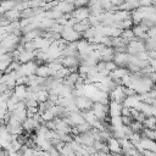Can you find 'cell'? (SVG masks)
<instances>
[{"label": "cell", "instance_id": "7a4b0ae2", "mask_svg": "<svg viewBox=\"0 0 156 156\" xmlns=\"http://www.w3.org/2000/svg\"><path fill=\"white\" fill-rule=\"evenodd\" d=\"M108 95H110V100L117 101V102H122V104H123V101H124L126 98H127L126 91H124V85H122V84L116 85V87L108 93Z\"/></svg>", "mask_w": 156, "mask_h": 156}, {"label": "cell", "instance_id": "8fae6325", "mask_svg": "<svg viewBox=\"0 0 156 156\" xmlns=\"http://www.w3.org/2000/svg\"><path fill=\"white\" fill-rule=\"evenodd\" d=\"M37 76L39 77H50L51 76V72H50V67L48 63H41V65H38V68H37V72H35Z\"/></svg>", "mask_w": 156, "mask_h": 156}, {"label": "cell", "instance_id": "ba28073f", "mask_svg": "<svg viewBox=\"0 0 156 156\" xmlns=\"http://www.w3.org/2000/svg\"><path fill=\"white\" fill-rule=\"evenodd\" d=\"M122 107L123 104L122 102H117V101H110L108 104V115L111 117L113 116H122Z\"/></svg>", "mask_w": 156, "mask_h": 156}, {"label": "cell", "instance_id": "5b68a950", "mask_svg": "<svg viewBox=\"0 0 156 156\" xmlns=\"http://www.w3.org/2000/svg\"><path fill=\"white\" fill-rule=\"evenodd\" d=\"M90 16V9L89 6H79V7H76L74 11L72 12V17H74L77 20V22L79 21H85L88 20Z\"/></svg>", "mask_w": 156, "mask_h": 156}, {"label": "cell", "instance_id": "277c9868", "mask_svg": "<svg viewBox=\"0 0 156 156\" xmlns=\"http://www.w3.org/2000/svg\"><path fill=\"white\" fill-rule=\"evenodd\" d=\"M74 101H76V105L77 107L80 110V111H87V110H91L93 107V99L87 96V95H80V96H77L74 98Z\"/></svg>", "mask_w": 156, "mask_h": 156}, {"label": "cell", "instance_id": "8992f818", "mask_svg": "<svg viewBox=\"0 0 156 156\" xmlns=\"http://www.w3.org/2000/svg\"><path fill=\"white\" fill-rule=\"evenodd\" d=\"M107 146H108L110 154H122V145H121L119 138L112 135L107 140Z\"/></svg>", "mask_w": 156, "mask_h": 156}, {"label": "cell", "instance_id": "6da1fadb", "mask_svg": "<svg viewBox=\"0 0 156 156\" xmlns=\"http://www.w3.org/2000/svg\"><path fill=\"white\" fill-rule=\"evenodd\" d=\"M61 38H63L65 40H67L68 43H71V41H77V40H79L80 38H82V33H79V32H77L73 27H71V26H65V28H63V30H62V33H61Z\"/></svg>", "mask_w": 156, "mask_h": 156}, {"label": "cell", "instance_id": "e0dca14e", "mask_svg": "<svg viewBox=\"0 0 156 156\" xmlns=\"http://www.w3.org/2000/svg\"><path fill=\"white\" fill-rule=\"evenodd\" d=\"M121 117H122V123L124 126H130L132 122L134 121V118L132 116H121Z\"/></svg>", "mask_w": 156, "mask_h": 156}, {"label": "cell", "instance_id": "9a60e30c", "mask_svg": "<svg viewBox=\"0 0 156 156\" xmlns=\"http://www.w3.org/2000/svg\"><path fill=\"white\" fill-rule=\"evenodd\" d=\"M129 127L132 128V130H133V132H139V133H141V130L144 129V124H143V122L136 121V119H134Z\"/></svg>", "mask_w": 156, "mask_h": 156}, {"label": "cell", "instance_id": "7c38bea8", "mask_svg": "<svg viewBox=\"0 0 156 156\" xmlns=\"http://www.w3.org/2000/svg\"><path fill=\"white\" fill-rule=\"evenodd\" d=\"M16 5H17V1H15V0H2L1 1V7H0L1 9V15L5 13L6 11H9V10L16 7Z\"/></svg>", "mask_w": 156, "mask_h": 156}, {"label": "cell", "instance_id": "52a82bcc", "mask_svg": "<svg viewBox=\"0 0 156 156\" xmlns=\"http://www.w3.org/2000/svg\"><path fill=\"white\" fill-rule=\"evenodd\" d=\"M129 60H130V54L127 52V51L116 52L115 58H113V61L117 63V66H128Z\"/></svg>", "mask_w": 156, "mask_h": 156}, {"label": "cell", "instance_id": "5bb4252c", "mask_svg": "<svg viewBox=\"0 0 156 156\" xmlns=\"http://www.w3.org/2000/svg\"><path fill=\"white\" fill-rule=\"evenodd\" d=\"M121 37L129 44V41L130 40H133L134 38H135V35H134V32H133V29L132 28H127V29H123L122 30V33H121Z\"/></svg>", "mask_w": 156, "mask_h": 156}, {"label": "cell", "instance_id": "9c48e42d", "mask_svg": "<svg viewBox=\"0 0 156 156\" xmlns=\"http://www.w3.org/2000/svg\"><path fill=\"white\" fill-rule=\"evenodd\" d=\"M21 10L17 9V7H13L9 11H6L5 13H2V17H5L6 20H9L10 22H13V21H18L21 20Z\"/></svg>", "mask_w": 156, "mask_h": 156}, {"label": "cell", "instance_id": "30bf717a", "mask_svg": "<svg viewBox=\"0 0 156 156\" xmlns=\"http://www.w3.org/2000/svg\"><path fill=\"white\" fill-rule=\"evenodd\" d=\"M28 85L27 84H16V87L13 88V94L16 96H18L21 100H24L28 95Z\"/></svg>", "mask_w": 156, "mask_h": 156}, {"label": "cell", "instance_id": "2e32d148", "mask_svg": "<svg viewBox=\"0 0 156 156\" xmlns=\"http://www.w3.org/2000/svg\"><path fill=\"white\" fill-rule=\"evenodd\" d=\"M40 115H41V117H43V119L46 122V121H51V119H55L56 117H55V115H54V112L51 111V110H46V111H43V112H40Z\"/></svg>", "mask_w": 156, "mask_h": 156}, {"label": "cell", "instance_id": "3957f363", "mask_svg": "<svg viewBox=\"0 0 156 156\" xmlns=\"http://www.w3.org/2000/svg\"><path fill=\"white\" fill-rule=\"evenodd\" d=\"M37 68H38V63L34 60H32V61L21 63L18 72L21 73V76H32V74H35Z\"/></svg>", "mask_w": 156, "mask_h": 156}, {"label": "cell", "instance_id": "4fadbf2b", "mask_svg": "<svg viewBox=\"0 0 156 156\" xmlns=\"http://www.w3.org/2000/svg\"><path fill=\"white\" fill-rule=\"evenodd\" d=\"M144 128H150V129H155L156 128V116H147L145 118V121L143 122Z\"/></svg>", "mask_w": 156, "mask_h": 156}]
</instances>
